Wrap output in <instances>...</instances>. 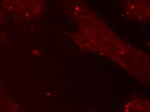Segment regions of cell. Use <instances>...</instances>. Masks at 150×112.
I'll return each mask as SVG.
<instances>
[{
	"mask_svg": "<svg viewBox=\"0 0 150 112\" xmlns=\"http://www.w3.org/2000/svg\"><path fill=\"white\" fill-rule=\"evenodd\" d=\"M11 10L25 18H34L42 13L45 0H5Z\"/></svg>",
	"mask_w": 150,
	"mask_h": 112,
	"instance_id": "1",
	"label": "cell"
},
{
	"mask_svg": "<svg viewBox=\"0 0 150 112\" xmlns=\"http://www.w3.org/2000/svg\"><path fill=\"white\" fill-rule=\"evenodd\" d=\"M149 0H127L123 9L127 18L138 23L149 20Z\"/></svg>",
	"mask_w": 150,
	"mask_h": 112,
	"instance_id": "2",
	"label": "cell"
},
{
	"mask_svg": "<svg viewBox=\"0 0 150 112\" xmlns=\"http://www.w3.org/2000/svg\"><path fill=\"white\" fill-rule=\"evenodd\" d=\"M1 99H0V101H1ZM1 104H0V105H1ZM3 110V109L2 108H1V107H0V112H1V111Z\"/></svg>",
	"mask_w": 150,
	"mask_h": 112,
	"instance_id": "3",
	"label": "cell"
}]
</instances>
